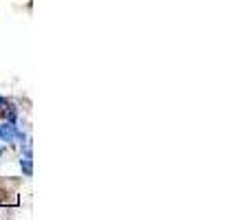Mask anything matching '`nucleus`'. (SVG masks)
Masks as SVG:
<instances>
[{
    "mask_svg": "<svg viewBox=\"0 0 251 220\" xmlns=\"http://www.w3.org/2000/svg\"><path fill=\"white\" fill-rule=\"evenodd\" d=\"M20 168H22V174H25V176H31V174H33V147H31V141L26 137H25L22 152H20Z\"/></svg>",
    "mask_w": 251,
    "mask_h": 220,
    "instance_id": "1",
    "label": "nucleus"
},
{
    "mask_svg": "<svg viewBox=\"0 0 251 220\" xmlns=\"http://www.w3.org/2000/svg\"><path fill=\"white\" fill-rule=\"evenodd\" d=\"M7 104H9V101L4 99V97H0V110H2V108H4V106H7Z\"/></svg>",
    "mask_w": 251,
    "mask_h": 220,
    "instance_id": "3",
    "label": "nucleus"
},
{
    "mask_svg": "<svg viewBox=\"0 0 251 220\" xmlns=\"http://www.w3.org/2000/svg\"><path fill=\"white\" fill-rule=\"evenodd\" d=\"M4 150H7V143H4V139L2 137H0V154H2V152Z\"/></svg>",
    "mask_w": 251,
    "mask_h": 220,
    "instance_id": "2",
    "label": "nucleus"
}]
</instances>
